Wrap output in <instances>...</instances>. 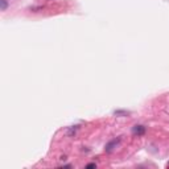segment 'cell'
Listing matches in <instances>:
<instances>
[{
	"label": "cell",
	"mask_w": 169,
	"mask_h": 169,
	"mask_svg": "<svg viewBox=\"0 0 169 169\" xmlns=\"http://www.w3.org/2000/svg\"><path fill=\"white\" fill-rule=\"evenodd\" d=\"M120 143V137H118V139H115V140H112V141H110L108 144L106 145V152H111V151L115 148L118 144Z\"/></svg>",
	"instance_id": "2"
},
{
	"label": "cell",
	"mask_w": 169,
	"mask_h": 169,
	"mask_svg": "<svg viewBox=\"0 0 169 169\" xmlns=\"http://www.w3.org/2000/svg\"><path fill=\"white\" fill-rule=\"evenodd\" d=\"M132 134L137 135V136H141V135L145 134V127H144V125H135V127L132 128Z\"/></svg>",
	"instance_id": "1"
},
{
	"label": "cell",
	"mask_w": 169,
	"mask_h": 169,
	"mask_svg": "<svg viewBox=\"0 0 169 169\" xmlns=\"http://www.w3.org/2000/svg\"><path fill=\"white\" fill-rule=\"evenodd\" d=\"M86 168H87V169H91V168H97V165H95V164H89V165H86Z\"/></svg>",
	"instance_id": "4"
},
{
	"label": "cell",
	"mask_w": 169,
	"mask_h": 169,
	"mask_svg": "<svg viewBox=\"0 0 169 169\" xmlns=\"http://www.w3.org/2000/svg\"><path fill=\"white\" fill-rule=\"evenodd\" d=\"M0 3H1V7H0V10L1 11H5L7 10V0H0Z\"/></svg>",
	"instance_id": "3"
}]
</instances>
